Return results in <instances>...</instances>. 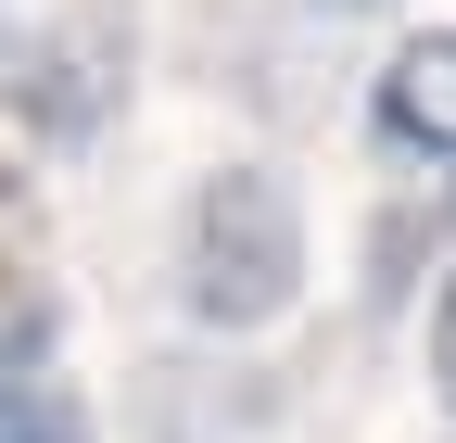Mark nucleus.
Segmentation results:
<instances>
[{
    "instance_id": "5",
    "label": "nucleus",
    "mask_w": 456,
    "mask_h": 443,
    "mask_svg": "<svg viewBox=\"0 0 456 443\" xmlns=\"http://www.w3.org/2000/svg\"><path fill=\"white\" fill-rule=\"evenodd\" d=\"M0 443H89V406H77V380H0Z\"/></svg>"
},
{
    "instance_id": "7",
    "label": "nucleus",
    "mask_w": 456,
    "mask_h": 443,
    "mask_svg": "<svg viewBox=\"0 0 456 443\" xmlns=\"http://www.w3.org/2000/svg\"><path fill=\"white\" fill-rule=\"evenodd\" d=\"M444 443H456V431H444Z\"/></svg>"
},
{
    "instance_id": "6",
    "label": "nucleus",
    "mask_w": 456,
    "mask_h": 443,
    "mask_svg": "<svg viewBox=\"0 0 456 443\" xmlns=\"http://www.w3.org/2000/svg\"><path fill=\"white\" fill-rule=\"evenodd\" d=\"M431 380H444V406H456V279H444V304H431Z\"/></svg>"
},
{
    "instance_id": "2",
    "label": "nucleus",
    "mask_w": 456,
    "mask_h": 443,
    "mask_svg": "<svg viewBox=\"0 0 456 443\" xmlns=\"http://www.w3.org/2000/svg\"><path fill=\"white\" fill-rule=\"evenodd\" d=\"M127 64L140 38L102 13H51L26 51H13V101H0V127H38V140H102L114 115H127Z\"/></svg>"
},
{
    "instance_id": "1",
    "label": "nucleus",
    "mask_w": 456,
    "mask_h": 443,
    "mask_svg": "<svg viewBox=\"0 0 456 443\" xmlns=\"http://www.w3.org/2000/svg\"><path fill=\"white\" fill-rule=\"evenodd\" d=\"M178 279L203 329H266L305 304V203L279 165H216L191 190V241H178Z\"/></svg>"
},
{
    "instance_id": "3",
    "label": "nucleus",
    "mask_w": 456,
    "mask_h": 443,
    "mask_svg": "<svg viewBox=\"0 0 456 443\" xmlns=\"http://www.w3.org/2000/svg\"><path fill=\"white\" fill-rule=\"evenodd\" d=\"M380 140L419 152V165H456V26L393 38V64H380Z\"/></svg>"
},
{
    "instance_id": "4",
    "label": "nucleus",
    "mask_w": 456,
    "mask_h": 443,
    "mask_svg": "<svg viewBox=\"0 0 456 443\" xmlns=\"http://www.w3.org/2000/svg\"><path fill=\"white\" fill-rule=\"evenodd\" d=\"M64 342V292L51 279H0V380H38Z\"/></svg>"
}]
</instances>
